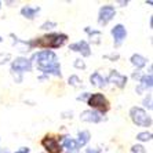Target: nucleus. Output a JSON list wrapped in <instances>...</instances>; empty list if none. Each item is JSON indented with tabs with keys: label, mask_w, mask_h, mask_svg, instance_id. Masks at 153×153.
I'll return each instance as SVG.
<instances>
[{
	"label": "nucleus",
	"mask_w": 153,
	"mask_h": 153,
	"mask_svg": "<svg viewBox=\"0 0 153 153\" xmlns=\"http://www.w3.org/2000/svg\"><path fill=\"white\" fill-rule=\"evenodd\" d=\"M37 68L44 73H54L55 76H61V68L58 64V58L53 51H42L36 55Z\"/></svg>",
	"instance_id": "obj_1"
},
{
	"label": "nucleus",
	"mask_w": 153,
	"mask_h": 153,
	"mask_svg": "<svg viewBox=\"0 0 153 153\" xmlns=\"http://www.w3.org/2000/svg\"><path fill=\"white\" fill-rule=\"evenodd\" d=\"M66 39H68V36L64 33H50V35L33 40L30 44L40 47V48H58L66 42Z\"/></svg>",
	"instance_id": "obj_2"
},
{
	"label": "nucleus",
	"mask_w": 153,
	"mask_h": 153,
	"mask_svg": "<svg viewBox=\"0 0 153 153\" xmlns=\"http://www.w3.org/2000/svg\"><path fill=\"white\" fill-rule=\"evenodd\" d=\"M130 116H131V120L135 123L137 126H142V127H149L152 120L150 117L146 114V112L143 111L142 108H132L130 111Z\"/></svg>",
	"instance_id": "obj_3"
},
{
	"label": "nucleus",
	"mask_w": 153,
	"mask_h": 153,
	"mask_svg": "<svg viewBox=\"0 0 153 153\" xmlns=\"http://www.w3.org/2000/svg\"><path fill=\"white\" fill-rule=\"evenodd\" d=\"M87 103H88L91 108L98 109V111H101V112L109 111V102H108V100L103 97V94H100V93L93 94V95L88 98Z\"/></svg>",
	"instance_id": "obj_4"
},
{
	"label": "nucleus",
	"mask_w": 153,
	"mask_h": 153,
	"mask_svg": "<svg viewBox=\"0 0 153 153\" xmlns=\"http://www.w3.org/2000/svg\"><path fill=\"white\" fill-rule=\"evenodd\" d=\"M42 145L48 153H62V146L58 143V139L54 137L46 135L42 139Z\"/></svg>",
	"instance_id": "obj_5"
},
{
	"label": "nucleus",
	"mask_w": 153,
	"mask_h": 153,
	"mask_svg": "<svg viewBox=\"0 0 153 153\" xmlns=\"http://www.w3.org/2000/svg\"><path fill=\"white\" fill-rule=\"evenodd\" d=\"M114 14H116V10H114L113 6H103L100 10V18H98V21H100L101 25H106L108 22L114 17Z\"/></svg>",
	"instance_id": "obj_6"
},
{
	"label": "nucleus",
	"mask_w": 153,
	"mask_h": 153,
	"mask_svg": "<svg viewBox=\"0 0 153 153\" xmlns=\"http://www.w3.org/2000/svg\"><path fill=\"white\" fill-rule=\"evenodd\" d=\"M108 80L111 83H113V84H116L119 87V88H123L126 85V83H127V77L123 75H120L117 71H112L111 75H109V77H108Z\"/></svg>",
	"instance_id": "obj_7"
},
{
	"label": "nucleus",
	"mask_w": 153,
	"mask_h": 153,
	"mask_svg": "<svg viewBox=\"0 0 153 153\" xmlns=\"http://www.w3.org/2000/svg\"><path fill=\"white\" fill-rule=\"evenodd\" d=\"M30 69V61L26 58H17L13 62V71L15 72H26Z\"/></svg>",
	"instance_id": "obj_8"
},
{
	"label": "nucleus",
	"mask_w": 153,
	"mask_h": 153,
	"mask_svg": "<svg viewBox=\"0 0 153 153\" xmlns=\"http://www.w3.org/2000/svg\"><path fill=\"white\" fill-rule=\"evenodd\" d=\"M80 119L84 121H90V123H100L102 120V116H101L98 112L94 111H84L80 116Z\"/></svg>",
	"instance_id": "obj_9"
},
{
	"label": "nucleus",
	"mask_w": 153,
	"mask_h": 153,
	"mask_svg": "<svg viewBox=\"0 0 153 153\" xmlns=\"http://www.w3.org/2000/svg\"><path fill=\"white\" fill-rule=\"evenodd\" d=\"M71 50L73 51H79V53H82L84 57H88L90 54H91V51H90V46L87 44V42H77L75 43V44H72L71 46Z\"/></svg>",
	"instance_id": "obj_10"
},
{
	"label": "nucleus",
	"mask_w": 153,
	"mask_h": 153,
	"mask_svg": "<svg viewBox=\"0 0 153 153\" xmlns=\"http://www.w3.org/2000/svg\"><path fill=\"white\" fill-rule=\"evenodd\" d=\"M112 35H113V39H114V42H116V44H119L123 39H126L127 32H126V28L123 25H116L112 29Z\"/></svg>",
	"instance_id": "obj_11"
},
{
	"label": "nucleus",
	"mask_w": 153,
	"mask_h": 153,
	"mask_svg": "<svg viewBox=\"0 0 153 153\" xmlns=\"http://www.w3.org/2000/svg\"><path fill=\"white\" fill-rule=\"evenodd\" d=\"M90 82H91V84L97 85V87H105L106 85V79H103L102 76L98 73V72H95L94 75H91V77H90Z\"/></svg>",
	"instance_id": "obj_12"
},
{
	"label": "nucleus",
	"mask_w": 153,
	"mask_h": 153,
	"mask_svg": "<svg viewBox=\"0 0 153 153\" xmlns=\"http://www.w3.org/2000/svg\"><path fill=\"white\" fill-rule=\"evenodd\" d=\"M39 11H40L39 7H29V6H26V7H24L21 10V14L25 18H28V19H33Z\"/></svg>",
	"instance_id": "obj_13"
},
{
	"label": "nucleus",
	"mask_w": 153,
	"mask_h": 153,
	"mask_svg": "<svg viewBox=\"0 0 153 153\" xmlns=\"http://www.w3.org/2000/svg\"><path fill=\"white\" fill-rule=\"evenodd\" d=\"M152 82H153V79H152V75H145L142 79H141V85L138 87V93H141L142 90H148L152 87Z\"/></svg>",
	"instance_id": "obj_14"
},
{
	"label": "nucleus",
	"mask_w": 153,
	"mask_h": 153,
	"mask_svg": "<svg viewBox=\"0 0 153 153\" xmlns=\"http://www.w3.org/2000/svg\"><path fill=\"white\" fill-rule=\"evenodd\" d=\"M146 58H143L142 55H139V54H134L131 57V64L134 65V66H137V68H143L146 65Z\"/></svg>",
	"instance_id": "obj_15"
},
{
	"label": "nucleus",
	"mask_w": 153,
	"mask_h": 153,
	"mask_svg": "<svg viewBox=\"0 0 153 153\" xmlns=\"http://www.w3.org/2000/svg\"><path fill=\"white\" fill-rule=\"evenodd\" d=\"M90 141V132L88 131H82L79 132V139L76 141L79 146H84L85 143Z\"/></svg>",
	"instance_id": "obj_16"
},
{
	"label": "nucleus",
	"mask_w": 153,
	"mask_h": 153,
	"mask_svg": "<svg viewBox=\"0 0 153 153\" xmlns=\"http://www.w3.org/2000/svg\"><path fill=\"white\" fill-rule=\"evenodd\" d=\"M64 146L66 148V149H69V150H76L79 148L77 142H76L75 139L68 138V137H65V139H64Z\"/></svg>",
	"instance_id": "obj_17"
},
{
	"label": "nucleus",
	"mask_w": 153,
	"mask_h": 153,
	"mask_svg": "<svg viewBox=\"0 0 153 153\" xmlns=\"http://www.w3.org/2000/svg\"><path fill=\"white\" fill-rule=\"evenodd\" d=\"M137 139H138V141H150V139H152V134H150V132H139L138 135H137Z\"/></svg>",
	"instance_id": "obj_18"
},
{
	"label": "nucleus",
	"mask_w": 153,
	"mask_h": 153,
	"mask_svg": "<svg viewBox=\"0 0 153 153\" xmlns=\"http://www.w3.org/2000/svg\"><path fill=\"white\" fill-rule=\"evenodd\" d=\"M69 84H72L73 87H80V85H82V80H80L76 75H73L69 77Z\"/></svg>",
	"instance_id": "obj_19"
},
{
	"label": "nucleus",
	"mask_w": 153,
	"mask_h": 153,
	"mask_svg": "<svg viewBox=\"0 0 153 153\" xmlns=\"http://www.w3.org/2000/svg\"><path fill=\"white\" fill-rule=\"evenodd\" d=\"M131 152L132 153H146L145 152V148L142 145H134L131 148Z\"/></svg>",
	"instance_id": "obj_20"
},
{
	"label": "nucleus",
	"mask_w": 153,
	"mask_h": 153,
	"mask_svg": "<svg viewBox=\"0 0 153 153\" xmlns=\"http://www.w3.org/2000/svg\"><path fill=\"white\" fill-rule=\"evenodd\" d=\"M53 26H55L54 22H47V24H44V25L42 26V29H50V28H53Z\"/></svg>",
	"instance_id": "obj_21"
},
{
	"label": "nucleus",
	"mask_w": 153,
	"mask_h": 153,
	"mask_svg": "<svg viewBox=\"0 0 153 153\" xmlns=\"http://www.w3.org/2000/svg\"><path fill=\"white\" fill-rule=\"evenodd\" d=\"M75 66H76V68H85L84 62H80V59H76V62H75Z\"/></svg>",
	"instance_id": "obj_22"
},
{
	"label": "nucleus",
	"mask_w": 153,
	"mask_h": 153,
	"mask_svg": "<svg viewBox=\"0 0 153 153\" xmlns=\"http://www.w3.org/2000/svg\"><path fill=\"white\" fill-rule=\"evenodd\" d=\"M15 153H29V148H21V149L17 150Z\"/></svg>",
	"instance_id": "obj_23"
},
{
	"label": "nucleus",
	"mask_w": 153,
	"mask_h": 153,
	"mask_svg": "<svg viewBox=\"0 0 153 153\" xmlns=\"http://www.w3.org/2000/svg\"><path fill=\"white\" fill-rule=\"evenodd\" d=\"M85 153H100L98 149H93V148H88V149L85 150Z\"/></svg>",
	"instance_id": "obj_24"
},
{
	"label": "nucleus",
	"mask_w": 153,
	"mask_h": 153,
	"mask_svg": "<svg viewBox=\"0 0 153 153\" xmlns=\"http://www.w3.org/2000/svg\"><path fill=\"white\" fill-rule=\"evenodd\" d=\"M0 153H8L7 150H0Z\"/></svg>",
	"instance_id": "obj_25"
},
{
	"label": "nucleus",
	"mask_w": 153,
	"mask_h": 153,
	"mask_svg": "<svg viewBox=\"0 0 153 153\" xmlns=\"http://www.w3.org/2000/svg\"><path fill=\"white\" fill-rule=\"evenodd\" d=\"M0 42H1V37H0Z\"/></svg>",
	"instance_id": "obj_26"
},
{
	"label": "nucleus",
	"mask_w": 153,
	"mask_h": 153,
	"mask_svg": "<svg viewBox=\"0 0 153 153\" xmlns=\"http://www.w3.org/2000/svg\"><path fill=\"white\" fill-rule=\"evenodd\" d=\"M0 4H1V3H0Z\"/></svg>",
	"instance_id": "obj_27"
}]
</instances>
